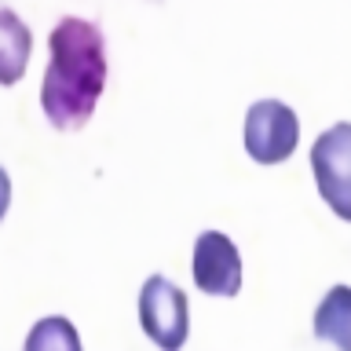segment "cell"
Returning a JSON list of instances; mask_svg holds the SVG:
<instances>
[{"label": "cell", "instance_id": "1", "mask_svg": "<svg viewBox=\"0 0 351 351\" xmlns=\"http://www.w3.org/2000/svg\"><path fill=\"white\" fill-rule=\"evenodd\" d=\"M51 62L44 70L40 106L55 128H84L106 88V44L92 19H62L48 37Z\"/></svg>", "mask_w": 351, "mask_h": 351}, {"label": "cell", "instance_id": "2", "mask_svg": "<svg viewBox=\"0 0 351 351\" xmlns=\"http://www.w3.org/2000/svg\"><path fill=\"white\" fill-rule=\"evenodd\" d=\"M139 326L158 348L165 351L183 348L186 333H191L186 293L165 274H150L139 289Z\"/></svg>", "mask_w": 351, "mask_h": 351}, {"label": "cell", "instance_id": "3", "mask_svg": "<svg viewBox=\"0 0 351 351\" xmlns=\"http://www.w3.org/2000/svg\"><path fill=\"white\" fill-rule=\"evenodd\" d=\"M296 143H300V121L293 106L282 99H260L245 114V150L260 165H278L293 158Z\"/></svg>", "mask_w": 351, "mask_h": 351}, {"label": "cell", "instance_id": "4", "mask_svg": "<svg viewBox=\"0 0 351 351\" xmlns=\"http://www.w3.org/2000/svg\"><path fill=\"white\" fill-rule=\"evenodd\" d=\"M311 169L326 205L340 219H348L351 216V125L348 121H340V125H333L315 139Z\"/></svg>", "mask_w": 351, "mask_h": 351}, {"label": "cell", "instance_id": "5", "mask_svg": "<svg viewBox=\"0 0 351 351\" xmlns=\"http://www.w3.org/2000/svg\"><path fill=\"white\" fill-rule=\"evenodd\" d=\"M194 285L208 296H234L241 289V256L223 230H202L194 241Z\"/></svg>", "mask_w": 351, "mask_h": 351}, {"label": "cell", "instance_id": "6", "mask_svg": "<svg viewBox=\"0 0 351 351\" xmlns=\"http://www.w3.org/2000/svg\"><path fill=\"white\" fill-rule=\"evenodd\" d=\"M29 59V29L19 22L11 8L0 11V81L15 84Z\"/></svg>", "mask_w": 351, "mask_h": 351}, {"label": "cell", "instance_id": "7", "mask_svg": "<svg viewBox=\"0 0 351 351\" xmlns=\"http://www.w3.org/2000/svg\"><path fill=\"white\" fill-rule=\"evenodd\" d=\"M348 285H337L333 293H329V300L318 307V315H315V337L318 340H333L337 348H348V322H351V315H348Z\"/></svg>", "mask_w": 351, "mask_h": 351}, {"label": "cell", "instance_id": "8", "mask_svg": "<svg viewBox=\"0 0 351 351\" xmlns=\"http://www.w3.org/2000/svg\"><path fill=\"white\" fill-rule=\"evenodd\" d=\"M26 348H29V351H40V348L77 351V348H81V337H77V329L70 326V318L51 315V318H40V322H37V329L26 337Z\"/></svg>", "mask_w": 351, "mask_h": 351}]
</instances>
